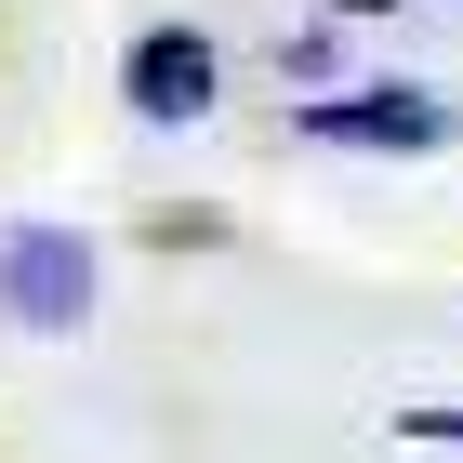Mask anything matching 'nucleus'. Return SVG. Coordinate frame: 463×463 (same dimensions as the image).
<instances>
[{"label": "nucleus", "mask_w": 463, "mask_h": 463, "mask_svg": "<svg viewBox=\"0 0 463 463\" xmlns=\"http://www.w3.org/2000/svg\"><path fill=\"white\" fill-rule=\"evenodd\" d=\"M397 437H411V450H463V397H411Z\"/></svg>", "instance_id": "nucleus-5"}, {"label": "nucleus", "mask_w": 463, "mask_h": 463, "mask_svg": "<svg viewBox=\"0 0 463 463\" xmlns=\"http://www.w3.org/2000/svg\"><path fill=\"white\" fill-rule=\"evenodd\" d=\"M213 93H225V53H213L199 27H146L133 53H119V107H133L146 133H199Z\"/></svg>", "instance_id": "nucleus-3"}, {"label": "nucleus", "mask_w": 463, "mask_h": 463, "mask_svg": "<svg viewBox=\"0 0 463 463\" xmlns=\"http://www.w3.org/2000/svg\"><path fill=\"white\" fill-rule=\"evenodd\" d=\"M279 80L291 93H331V27H279Z\"/></svg>", "instance_id": "nucleus-4"}, {"label": "nucleus", "mask_w": 463, "mask_h": 463, "mask_svg": "<svg viewBox=\"0 0 463 463\" xmlns=\"http://www.w3.org/2000/svg\"><path fill=\"white\" fill-rule=\"evenodd\" d=\"M331 14H397V0H331Z\"/></svg>", "instance_id": "nucleus-6"}, {"label": "nucleus", "mask_w": 463, "mask_h": 463, "mask_svg": "<svg viewBox=\"0 0 463 463\" xmlns=\"http://www.w3.org/2000/svg\"><path fill=\"white\" fill-rule=\"evenodd\" d=\"M305 146H345V159H437L450 146V93L424 80H371V93H305L291 107Z\"/></svg>", "instance_id": "nucleus-1"}, {"label": "nucleus", "mask_w": 463, "mask_h": 463, "mask_svg": "<svg viewBox=\"0 0 463 463\" xmlns=\"http://www.w3.org/2000/svg\"><path fill=\"white\" fill-rule=\"evenodd\" d=\"M0 318L67 345L93 318V239L80 225H0Z\"/></svg>", "instance_id": "nucleus-2"}]
</instances>
